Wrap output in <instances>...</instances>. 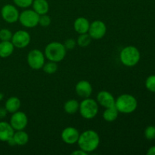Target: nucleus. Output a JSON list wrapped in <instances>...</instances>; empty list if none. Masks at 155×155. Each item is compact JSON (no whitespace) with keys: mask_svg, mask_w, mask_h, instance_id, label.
<instances>
[{"mask_svg":"<svg viewBox=\"0 0 155 155\" xmlns=\"http://www.w3.org/2000/svg\"><path fill=\"white\" fill-rule=\"evenodd\" d=\"M71 154L73 155H87L88 153H86V151H83L82 149H78V150H76V151H73L72 153H71Z\"/></svg>","mask_w":155,"mask_h":155,"instance_id":"obj_32","label":"nucleus"},{"mask_svg":"<svg viewBox=\"0 0 155 155\" xmlns=\"http://www.w3.org/2000/svg\"><path fill=\"white\" fill-rule=\"evenodd\" d=\"M1 15L2 19L8 24H15L19 19V11L17 6L11 4L5 5L1 9Z\"/></svg>","mask_w":155,"mask_h":155,"instance_id":"obj_10","label":"nucleus"},{"mask_svg":"<svg viewBox=\"0 0 155 155\" xmlns=\"http://www.w3.org/2000/svg\"><path fill=\"white\" fill-rule=\"evenodd\" d=\"M15 46L12 41H1L0 42V58H6L12 54Z\"/></svg>","mask_w":155,"mask_h":155,"instance_id":"obj_18","label":"nucleus"},{"mask_svg":"<svg viewBox=\"0 0 155 155\" xmlns=\"http://www.w3.org/2000/svg\"><path fill=\"white\" fill-rule=\"evenodd\" d=\"M58 67L57 62L49 61L48 62H46V63L44 64L42 69L43 70V71L45 74H53L58 71Z\"/></svg>","mask_w":155,"mask_h":155,"instance_id":"obj_24","label":"nucleus"},{"mask_svg":"<svg viewBox=\"0 0 155 155\" xmlns=\"http://www.w3.org/2000/svg\"><path fill=\"white\" fill-rule=\"evenodd\" d=\"M92 39L89 33H83V34H80V36L77 38V44L81 48H86L91 43Z\"/></svg>","mask_w":155,"mask_h":155,"instance_id":"obj_23","label":"nucleus"},{"mask_svg":"<svg viewBox=\"0 0 155 155\" xmlns=\"http://www.w3.org/2000/svg\"><path fill=\"white\" fill-rule=\"evenodd\" d=\"M10 124L15 131L23 130L28 124V117L24 112L18 110L12 114L10 119Z\"/></svg>","mask_w":155,"mask_h":155,"instance_id":"obj_11","label":"nucleus"},{"mask_svg":"<svg viewBox=\"0 0 155 155\" xmlns=\"http://www.w3.org/2000/svg\"><path fill=\"white\" fill-rule=\"evenodd\" d=\"M118 115H119V111L115 106H113V107L105 108V110L103 112L102 117L103 119L107 122H114L117 119Z\"/></svg>","mask_w":155,"mask_h":155,"instance_id":"obj_21","label":"nucleus"},{"mask_svg":"<svg viewBox=\"0 0 155 155\" xmlns=\"http://www.w3.org/2000/svg\"><path fill=\"white\" fill-rule=\"evenodd\" d=\"M145 138L148 140L155 139V127L154 126H148L144 132Z\"/></svg>","mask_w":155,"mask_h":155,"instance_id":"obj_28","label":"nucleus"},{"mask_svg":"<svg viewBox=\"0 0 155 155\" xmlns=\"http://www.w3.org/2000/svg\"><path fill=\"white\" fill-rule=\"evenodd\" d=\"M33 9L39 15H45L49 10V4L47 0H33Z\"/></svg>","mask_w":155,"mask_h":155,"instance_id":"obj_19","label":"nucleus"},{"mask_svg":"<svg viewBox=\"0 0 155 155\" xmlns=\"http://www.w3.org/2000/svg\"><path fill=\"white\" fill-rule=\"evenodd\" d=\"M106 33H107V26L102 21L96 20L90 23L88 33L92 39L98 40L102 39L105 36Z\"/></svg>","mask_w":155,"mask_h":155,"instance_id":"obj_8","label":"nucleus"},{"mask_svg":"<svg viewBox=\"0 0 155 155\" xmlns=\"http://www.w3.org/2000/svg\"><path fill=\"white\" fill-rule=\"evenodd\" d=\"M80 107V103L76 99H69L64 103V110L68 114H75L79 111Z\"/></svg>","mask_w":155,"mask_h":155,"instance_id":"obj_22","label":"nucleus"},{"mask_svg":"<svg viewBox=\"0 0 155 155\" xmlns=\"http://www.w3.org/2000/svg\"><path fill=\"white\" fill-rule=\"evenodd\" d=\"M67 49L63 43L59 42H51L45 46L44 54L45 58L54 62H60L65 58Z\"/></svg>","mask_w":155,"mask_h":155,"instance_id":"obj_3","label":"nucleus"},{"mask_svg":"<svg viewBox=\"0 0 155 155\" xmlns=\"http://www.w3.org/2000/svg\"><path fill=\"white\" fill-rule=\"evenodd\" d=\"M33 0H13L15 6L21 8H28L33 4Z\"/></svg>","mask_w":155,"mask_h":155,"instance_id":"obj_26","label":"nucleus"},{"mask_svg":"<svg viewBox=\"0 0 155 155\" xmlns=\"http://www.w3.org/2000/svg\"><path fill=\"white\" fill-rule=\"evenodd\" d=\"M13 139L15 140L16 145L19 146H24L27 145L29 142V135L27 133L23 130H17L14 133Z\"/></svg>","mask_w":155,"mask_h":155,"instance_id":"obj_20","label":"nucleus"},{"mask_svg":"<svg viewBox=\"0 0 155 155\" xmlns=\"http://www.w3.org/2000/svg\"><path fill=\"white\" fill-rule=\"evenodd\" d=\"M21 106V101L19 98L16 96H12L8 98L5 104V107L7 110L8 113L13 114L19 110Z\"/></svg>","mask_w":155,"mask_h":155,"instance_id":"obj_17","label":"nucleus"},{"mask_svg":"<svg viewBox=\"0 0 155 155\" xmlns=\"http://www.w3.org/2000/svg\"><path fill=\"white\" fill-rule=\"evenodd\" d=\"M8 144L9 145H11V146H15V145H16V143H15V140H14L13 137L11 138L10 139H9L8 141Z\"/></svg>","mask_w":155,"mask_h":155,"instance_id":"obj_34","label":"nucleus"},{"mask_svg":"<svg viewBox=\"0 0 155 155\" xmlns=\"http://www.w3.org/2000/svg\"><path fill=\"white\" fill-rule=\"evenodd\" d=\"M98 104L97 101L90 97L86 98L80 103L79 112L84 119L92 120L98 114Z\"/></svg>","mask_w":155,"mask_h":155,"instance_id":"obj_5","label":"nucleus"},{"mask_svg":"<svg viewBox=\"0 0 155 155\" xmlns=\"http://www.w3.org/2000/svg\"><path fill=\"white\" fill-rule=\"evenodd\" d=\"M89 26H90V23L89 20L84 17H79L74 21V30L79 34L88 33Z\"/></svg>","mask_w":155,"mask_h":155,"instance_id":"obj_16","label":"nucleus"},{"mask_svg":"<svg viewBox=\"0 0 155 155\" xmlns=\"http://www.w3.org/2000/svg\"><path fill=\"white\" fill-rule=\"evenodd\" d=\"M12 32L8 29L3 28L0 30V40L1 41H11L12 38Z\"/></svg>","mask_w":155,"mask_h":155,"instance_id":"obj_25","label":"nucleus"},{"mask_svg":"<svg viewBox=\"0 0 155 155\" xmlns=\"http://www.w3.org/2000/svg\"><path fill=\"white\" fill-rule=\"evenodd\" d=\"M145 87L150 92H155V75H151L145 81Z\"/></svg>","mask_w":155,"mask_h":155,"instance_id":"obj_27","label":"nucleus"},{"mask_svg":"<svg viewBox=\"0 0 155 155\" xmlns=\"http://www.w3.org/2000/svg\"><path fill=\"white\" fill-rule=\"evenodd\" d=\"M115 98L110 92L107 91H100L97 94L96 101L98 104L104 108L115 106Z\"/></svg>","mask_w":155,"mask_h":155,"instance_id":"obj_13","label":"nucleus"},{"mask_svg":"<svg viewBox=\"0 0 155 155\" xmlns=\"http://www.w3.org/2000/svg\"><path fill=\"white\" fill-rule=\"evenodd\" d=\"M80 134L78 130L75 127H68L64 129L61 132V139L64 143L68 145H74L77 143Z\"/></svg>","mask_w":155,"mask_h":155,"instance_id":"obj_12","label":"nucleus"},{"mask_svg":"<svg viewBox=\"0 0 155 155\" xmlns=\"http://www.w3.org/2000/svg\"><path fill=\"white\" fill-rule=\"evenodd\" d=\"M27 61L30 68L38 71L42 69L45 63V56L39 49H33L27 54Z\"/></svg>","mask_w":155,"mask_h":155,"instance_id":"obj_7","label":"nucleus"},{"mask_svg":"<svg viewBox=\"0 0 155 155\" xmlns=\"http://www.w3.org/2000/svg\"><path fill=\"white\" fill-rule=\"evenodd\" d=\"M3 98H4V95H3L2 93H1V92H0V101H2V100L3 99Z\"/></svg>","mask_w":155,"mask_h":155,"instance_id":"obj_35","label":"nucleus"},{"mask_svg":"<svg viewBox=\"0 0 155 155\" xmlns=\"http://www.w3.org/2000/svg\"><path fill=\"white\" fill-rule=\"evenodd\" d=\"M75 91L81 98H89L92 93V86L88 80H80L76 84Z\"/></svg>","mask_w":155,"mask_h":155,"instance_id":"obj_14","label":"nucleus"},{"mask_svg":"<svg viewBox=\"0 0 155 155\" xmlns=\"http://www.w3.org/2000/svg\"><path fill=\"white\" fill-rule=\"evenodd\" d=\"M15 130L10 124L5 121H0V141L7 142L13 137Z\"/></svg>","mask_w":155,"mask_h":155,"instance_id":"obj_15","label":"nucleus"},{"mask_svg":"<svg viewBox=\"0 0 155 155\" xmlns=\"http://www.w3.org/2000/svg\"><path fill=\"white\" fill-rule=\"evenodd\" d=\"M12 42L15 48H24L29 45L31 41V36L30 33L26 30H20L13 33L12 38Z\"/></svg>","mask_w":155,"mask_h":155,"instance_id":"obj_9","label":"nucleus"},{"mask_svg":"<svg viewBox=\"0 0 155 155\" xmlns=\"http://www.w3.org/2000/svg\"><path fill=\"white\" fill-rule=\"evenodd\" d=\"M115 107L119 113L129 114L136 110L138 101L136 98L130 94H122L115 100Z\"/></svg>","mask_w":155,"mask_h":155,"instance_id":"obj_2","label":"nucleus"},{"mask_svg":"<svg viewBox=\"0 0 155 155\" xmlns=\"http://www.w3.org/2000/svg\"><path fill=\"white\" fill-rule=\"evenodd\" d=\"M39 15L33 9H27L23 11L19 15V22L21 25L27 28H33L39 24Z\"/></svg>","mask_w":155,"mask_h":155,"instance_id":"obj_6","label":"nucleus"},{"mask_svg":"<svg viewBox=\"0 0 155 155\" xmlns=\"http://www.w3.org/2000/svg\"><path fill=\"white\" fill-rule=\"evenodd\" d=\"M77 144L79 148L86 153L93 152L99 146L100 137L97 132L92 130H87L80 134Z\"/></svg>","mask_w":155,"mask_h":155,"instance_id":"obj_1","label":"nucleus"},{"mask_svg":"<svg viewBox=\"0 0 155 155\" xmlns=\"http://www.w3.org/2000/svg\"><path fill=\"white\" fill-rule=\"evenodd\" d=\"M147 154L148 155H155V146H152L148 149L147 151Z\"/></svg>","mask_w":155,"mask_h":155,"instance_id":"obj_33","label":"nucleus"},{"mask_svg":"<svg viewBox=\"0 0 155 155\" xmlns=\"http://www.w3.org/2000/svg\"><path fill=\"white\" fill-rule=\"evenodd\" d=\"M141 54L139 49L133 45H128L120 52V60L126 67H134L139 62Z\"/></svg>","mask_w":155,"mask_h":155,"instance_id":"obj_4","label":"nucleus"},{"mask_svg":"<svg viewBox=\"0 0 155 155\" xmlns=\"http://www.w3.org/2000/svg\"><path fill=\"white\" fill-rule=\"evenodd\" d=\"M64 45L65 48L68 50H71L74 49V48L77 45V41L75 40L74 39H68L65 40V42H64Z\"/></svg>","mask_w":155,"mask_h":155,"instance_id":"obj_30","label":"nucleus"},{"mask_svg":"<svg viewBox=\"0 0 155 155\" xmlns=\"http://www.w3.org/2000/svg\"><path fill=\"white\" fill-rule=\"evenodd\" d=\"M51 22V18L48 16L47 14L45 15H39V24L43 27H48Z\"/></svg>","mask_w":155,"mask_h":155,"instance_id":"obj_29","label":"nucleus"},{"mask_svg":"<svg viewBox=\"0 0 155 155\" xmlns=\"http://www.w3.org/2000/svg\"><path fill=\"white\" fill-rule=\"evenodd\" d=\"M8 114V111L5 109V107H0V120L4 119L6 117Z\"/></svg>","mask_w":155,"mask_h":155,"instance_id":"obj_31","label":"nucleus"}]
</instances>
